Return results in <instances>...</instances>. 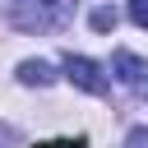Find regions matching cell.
<instances>
[{"label":"cell","mask_w":148,"mask_h":148,"mask_svg":"<svg viewBox=\"0 0 148 148\" xmlns=\"http://www.w3.org/2000/svg\"><path fill=\"white\" fill-rule=\"evenodd\" d=\"M18 79H23V83H37V88H46L56 74H51V65H46V60H23V65H18Z\"/></svg>","instance_id":"cell-4"},{"label":"cell","mask_w":148,"mask_h":148,"mask_svg":"<svg viewBox=\"0 0 148 148\" xmlns=\"http://www.w3.org/2000/svg\"><path fill=\"white\" fill-rule=\"evenodd\" d=\"M69 5L74 0H9V18L23 32H46L69 18Z\"/></svg>","instance_id":"cell-1"},{"label":"cell","mask_w":148,"mask_h":148,"mask_svg":"<svg viewBox=\"0 0 148 148\" xmlns=\"http://www.w3.org/2000/svg\"><path fill=\"white\" fill-rule=\"evenodd\" d=\"M65 79H69L74 88L92 92V97H102V92H106V74H102V65H97V60H88V56H65Z\"/></svg>","instance_id":"cell-2"},{"label":"cell","mask_w":148,"mask_h":148,"mask_svg":"<svg viewBox=\"0 0 148 148\" xmlns=\"http://www.w3.org/2000/svg\"><path fill=\"white\" fill-rule=\"evenodd\" d=\"M92 28L97 32H111L116 28V9H92Z\"/></svg>","instance_id":"cell-5"},{"label":"cell","mask_w":148,"mask_h":148,"mask_svg":"<svg viewBox=\"0 0 148 148\" xmlns=\"http://www.w3.org/2000/svg\"><path fill=\"white\" fill-rule=\"evenodd\" d=\"M125 148H148V130H130L125 134Z\"/></svg>","instance_id":"cell-7"},{"label":"cell","mask_w":148,"mask_h":148,"mask_svg":"<svg viewBox=\"0 0 148 148\" xmlns=\"http://www.w3.org/2000/svg\"><path fill=\"white\" fill-rule=\"evenodd\" d=\"M51 148H88L83 139H60V143H51Z\"/></svg>","instance_id":"cell-8"},{"label":"cell","mask_w":148,"mask_h":148,"mask_svg":"<svg viewBox=\"0 0 148 148\" xmlns=\"http://www.w3.org/2000/svg\"><path fill=\"white\" fill-rule=\"evenodd\" d=\"M130 18L139 28H148V0H130Z\"/></svg>","instance_id":"cell-6"},{"label":"cell","mask_w":148,"mask_h":148,"mask_svg":"<svg viewBox=\"0 0 148 148\" xmlns=\"http://www.w3.org/2000/svg\"><path fill=\"white\" fill-rule=\"evenodd\" d=\"M111 69H116V79H120L125 88H143V83H148V65H143L134 51H116V56H111Z\"/></svg>","instance_id":"cell-3"}]
</instances>
